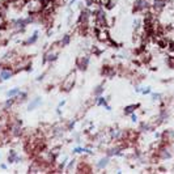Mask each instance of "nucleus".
Here are the masks:
<instances>
[{
	"label": "nucleus",
	"instance_id": "8",
	"mask_svg": "<svg viewBox=\"0 0 174 174\" xmlns=\"http://www.w3.org/2000/svg\"><path fill=\"white\" fill-rule=\"evenodd\" d=\"M14 72H16V71H13L10 67L9 68L8 67H4V68H2V70H0V77H2L3 80H9V79L14 75Z\"/></svg>",
	"mask_w": 174,
	"mask_h": 174
},
{
	"label": "nucleus",
	"instance_id": "31",
	"mask_svg": "<svg viewBox=\"0 0 174 174\" xmlns=\"http://www.w3.org/2000/svg\"><path fill=\"white\" fill-rule=\"evenodd\" d=\"M64 104H66V101H62V102H59V105H58V107H62Z\"/></svg>",
	"mask_w": 174,
	"mask_h": 174
},
{
	"label": "nucleus",
	"instance_id": "21",
	"mask_svg": "<svg viewBox=\"0 0 174 174\" xmlns=\"http://www.w3.org/2000/svg\"><path fill=\"white\" fill-rule=\"evenodd\" d=\"M14 102H16V97H9V100H7L4 102V109L5 110H9Z\"/></svg>",
	"mask_w": 174,
	"mask_h": 174
},
{
	"label": "nucleus",
	"instance_id": "12",
	"mask_svg": "<svg viewBox=\"0 0 174 174\" xmlns=\"http://www.w3.org/2000/svg\"><path fill=\"white\" fill-rule=\"evenodd\" d=\"M20 161H21V157H19L17 152L10 149L9 154H8V162H9V164H12V162H20Z\"/></svg>",
	"mask_w": 174,
	"mask_h": 174
},
{
	"label": "nucleus",
	"instance_id": "11",
	"mask_svg": "<svg viewBox=\"0 0 174 174\" xmlns=\"http://www.w3.org/2000/svg\"><path fill=\"white\" fill-rule=\"evenodd\" d=\"M58 59V52L56 51H54V50H50V51H47L46 54H45V58H43V62H55Z\"/></svg>",
	"mask_w": 174,
	"mask_h": 174
},
{
	"label": "nucleus",
	"instance_id": "2",
	"mask_svg": "<svg viewBox=\"0 0 174 174\" xmlns=\"http://www.w3.org/2000/svg\"><path fill=\"white\" fill-rule=\"evenodd\" d=\"M45 8V2L43 0H33L29 4V14H38Z\"/></svg>",
	"mask_w": 174,
	"mask_h": 174
},
{
	"label": "nucleus",
	"instance_id": "7",
	"mask_svg": "<svg viewBox=\"0 0 174 174\" xmlns=\"http://www.w3.org/2000/svg\"><path fill=\"white\" fill-rule=\"evenodd\" d=\"M161 140H162V144L174 143V131H172V130H166L165 132H162L161 134Z\"/></svg>",
	"mask_w": 174,
	"mask_h": 174
},
{
	"label": "nucleus",
	"instance_id": "13",
	"mask_svg": "<svg viewBox=\"0 0 174 174\" xmlns=\"http://www.w3.org/2000/svg\"><path fill=\"white\" fill-rule=\"evenodd\" d=\"M107 156L111 157V156H123L122 153V147H114V148H110L107 151Z\"/></svg>",
	"mask_w": 174,
	"mask_h": 174
},
{
	"label": "nucleus",
	"instance_id": "24",
	"mask_svg": "<svg viewBox=\"0 0 174 174\" xmlns=\"http://www.w3.org/2000/svg\"><path fill=\"white\" fill-rule=\"evenodd\" d=\"M161 97H162V94H160V93H153V94H152V100H153V101L161 100Z\"/></svg>",
	"mask_w": 174,
	"mask_h": 174
},
{
	"label": "nucleus",
	"instance_id": "6",
	"mask_svg": "<svg viewBox=\"0 0 174 174\" xmlns=\"http://www.w3.org/2000/svg\"><path fill=\"white\" fill-rule=\"evenodd\" d=\"M89 62H90V56L85 55V56H79L77 60H76V64H77V68L80 71H86V68L89 66Z\"/></svg>",
	"mask_w": 174,
	"mask_h": 174
},
{
	"label": "nucleus",
	"instance_id": "1",
	"mask_svg": "<svg viewBox=\"0 0 174 174\" xmlns=\"http://www.w3.org/2000/svg\"><path fill=\"white\" fill-rule=\"evenodd\" d=\"M75 81H76V72L72 71L71 74H68V76L66 79H64L63 81H62L60 84V89L63 90V92H70V90L74 88L75 85Z\"/></svg>",
	"mask_w": 174,
	"mask_h": 174
},
{
	"label": "nucleus",
	"instance_id": "20",
	"mask_svg": "<svg viewBox=\"0 0 174 174\" xmlns=\"http://www.w3.org/2000/svg\"><path fill=\"white\" fill-rule=\"evenodd\" d=\"M28 98V93L26 92H20L16 96V102H25Z\"/></svg>",
	"mask_w": 174,
	"mask_h": 174
},
{
	"label": "nucleus",
	"instance_id": "16",
	"mask_svg": "<svg viewBox=\"0 0 174 174\" xmlns=\"http://www.w3.org/2000/svg\"><path fill=\"white\" fill-rule=\"evenodd\" d=\"M109 161H110V157H109V156H106V157H102L98 162H97V168H98L100 170L105 169L109 165Z\"/></svg>",
	"mask_w": 174,
	"mask_h": 174
},
{
	"label": "nucleus",
	"instance_id": "26",
	"mask_svg": "<svg viewBox=\"0 0 174 174\" xmlns=\"http://www.w3.org/2000/svg\"><path fill=\"white\" fill-rule=\"evenodd\" d=\"M84 151H85L84 147H76L75 149H74L75 153H84Z\"/></svg>",
	"mask_w": 174,
	"mask_h": 174
},
{
	"label": "nucleus",
	"instance_id": "29",
	"mask_svg": "<svg viewBox=\"0 0 174 174\" xmlns=\"http://www.w3.org/2000/svg\"><path fill=\"white\" fill-rule=\"evenodd\" d=\"M151 92H152V89L149 88V86H148L147 89H141V93H143V94H149Z\"/></svg>",
	"mask_w": 174,
	"mask_h": 174
},
{
	"label": "nucleus",
	"instance_id": "14",
	"mask_svg": "<svg viewBox=\"0 0 174 174\" xmlns=\"http://www.w3.org/2000/svg\"><path fill=\"white\" fill-rule=\"evenodd\" d=\"M140 107V104H134V105H128V106L124 107V115H130L132 113H135L136 109Z\"/></svg>",
	"mask_w": 174,
	"mask_h": 174
},
{
	"label": "nucleus",
	"instance_id": "25",
	"mask_svg": "<svg viewBox=\"0 0 174 174\" xmlns=\"http://www.w3.org/2000/svg\"><path fill=\"white\" fill-rule=\"evenodd\" d=\"M75 164H76V160H72V161H70V164H68L67 169H66V172H71V169L75 166Z\"/></svg>",
	"mask_w": 174,
	"mask_h": 174
},
{
	"label": "nucleus",
	"instance_id": "17",
	"mask_svg": "<svg viewBox=\"0 0 174 174\" xmlns=\"http://www.w3.org/2000/svg\"><path fill=\"white\" fill-rule=\"evenodd\" d=\"M114 74H115V71H114L113 67H104L102 68V75L106 76V77H111Z\"/></svg>",
	"mask_w": 174,
	"mask_h": 174
},
{
	"label": "nucleus",
	"instance_id": "32",
	"mask_svg": "<svg viewBox=\"0 0 174 174\" xmlns=\"http://www.w3.org/2000/svg\"><path fill=\"white\" fill-rule=\"evenodd\" d=\"M0 168H2V169H7V165L5 164H2V165H0Z\"/></svg>",
	"mask_w": 174,
	"mask_h": 174
},
{
	"label": "nucleus",
	"instance_id": "10",
	"mask_svg": "<svg viewBox=\"0 0 174 174\" xmlns=\"http://www.w3.org/2000/svg\"><path fill=\"white\" fill-rule=\"evenodd\" d=\"M96 34H97V38H98L101 42H107L109 38H110V37H109V34H107V32L104 30V28L96 29Z\"/></svg>",
	"mask_w": 174,
	"mask_h": 174
},
{
	"label": "nucleus",
	"instance_id": "27",
	"mask_svg": "<svg viewBox=\"0 0 174 174\" xmlns=\"http://www.w3.org/2000/svg\"><path fill=\"white\" fill-rule=\"evenodd\" d=\"M96 3H98L101 5H109L110 4V0H96Z\"/></svg>",
	"mask_w": 174,
	"mask_h": 174
},
{
	"label": "nucleus",
	"instance_id": "30",
	"mask_svg": "<svg viewBox=\"0 0 174 174\" xmlns=\"http://www.w3.org/2000/svg\"><path fill=\"white\" fill-rule=\"evenodd\" d=\"M43 77H45V74L39 75V76H38V77H37V81H41V80H43Z\"/></svg>",
	"mask_w": 174,
	"mask_h": 174
},
{
	"label": "nucleus",
	"instance_id": "15",
	"mask_svg": "<svg viewBox=\"0 0 174 174\" xmlns=\"http://www.w3.org/2000/svg\"><path fill=\"white\" fill-rule=\"evenodd\" d=\"M37 39H38V30H34V33L32 37H29L26 41L24 42V46H29V45H33V43L37 42Z\"/></svg>",
	"mask_w": 174,
	"mask_h": 174
},
{
	"label": "nucleus",
	"instance_id": "9",
	"mask_svg": "<svg viewBox=\"0 0 174 174\" xmlns=\"http://www.w3.org/2000/svg\"><path fill=\"white\" fill-rule=\"evenodd\" d=\"M94 102H96L97 106H104L107 111H110V110H111L110 105L107 104V98H105L104 96H98V97H96V98H94Z\"/></svg>",
	"mask_w": 174,
	"mask_h": 174
},
{
	"label": "nucleus",
	"instance_id": "22",
	"mask_svg": "<svg viewBox=\"0 0 174 174\" xmlns=\"http://www.w3.org/2000/svg\"><path fill=\"white\" fill-rule=\"evenodd\" d=\"M104 90H105V88H104V84L98 85L96 89L93 90V96H94V97H98V96H101V94L104 93Z\"/></svg>",
	"mask_w": 174,
	"mask_h": 174
},
{
	"label": "nucleus",
	"instance_id": "4",
	"mask_svg": "<svg viewBox=\"0 0 174 174\" xmlns=\"http://www.w3.org/2000/svg\"><path fill=\"white\" fill-rule=\"evenodd\" d=\"M22 132V126H21V121H13L9 124V135L13 137H19Z\"/></svg>",
	"mask_w": 174,
	"mask_h": 174
},
{
	"label": "nucleus",
	"instance_id": "33",
	"mask_svg": "<svg viewBox=\"0 0 174 174\" xmlns=\"http://www.w3.org/2000/svg\"><path fill=\"white\" fill-rule=\"evenodd\" d=\"M75 3H76V0H71V2H70V4L72 5V4H75Z\"/></svg>",
	"mask_w": 174,
	"mask_h": 174
},
{
	"label": "nucleus",
	"instance_id": "28",
	"mask_svg": "<svg viewBox=\"0 0 174 174\" xmlns=\"http://www.w3.org/2000/svg\"><path fill=\"white\" fill-rule=\"evenodd\" d=\"M130 117H131V121L135 123V122H137V115L135 114V113H132V114H130Z\"/></svg>",
	"mask_w": 174,
	"mask_h": 174
},
{
	"label": "nucleus",
	"instance_id": "5",
	"mask_svg": "<svg viewBox=\"0 0 174 174\" xmlns=\"http://www.w3.org/2000/svg\"><path fill=\"white\" fill-rule=\"evenodd\" d=\"M166 3H168V0H153V2H152V7H151L152 10H153V13H156V14L161 13L162 10L165 9Z\"/></svg>",
	"mask_w": 174,
	"mask_h": 174
},
{
	"label": "nucleus",
	"instance_id": "18",
	"mask_svg": "<svg viewBox=\"0 0 174 174\" xmlns=\"http://www.w3.org/2000/svg\"><path fill=\"white\" fill-rule=\"evenodd\" d=\"M41 102H42V101H41V98H39V97H35V98H34L33 101H32L30 104H29V107H28V110H29V111L34 110V109L37 107V106H38V105L41 104Z\"/></svg>",
	"mask_w": 174,
	"mask_h": 174
},
{
	"label": "nucleus",
	"instance_id": "3",
	"mask_svg": "<svg viewBox=\"0 0 174 174\" xmlns=\"http://www.w3.org/2000/svg\"><path fill=\"white\" fill-rule=\"evenodd\" d=\"M152 7L151 0H136L134 5V12H147Z\"/></svg>",
	"mask_w": 174,
	"mask_h": 174
},
{
	"label": "nucleus",
	"instance_id": "19",
	"mask_svg": "<svg viewBox=\"0 0 174 174\" xmlns=\"http://www.w3.org/2000/svg\"><path fill=\"white\" fill-rule=\"evenodd\" d=\"M70 42H71V35L70 34H64L63 35V38L60 39V46L62 47H66V46H68L70 45Z\"/></svg>",
	"mask_w": 174,
	"mask_h": 174
},
{
	"label": "nucleus",
	"instance_id": "23",
	"mask_svg": "<svg viewBox=\"0 0 174 174\" xmlns=\"http://www.w3.org/2000/svg\"><path fill=\"white\" fill-rule=\"evenodd\" d=\"M20 92H21L20 88H13V89H10V90L7 92V96H8V97H16Z\"/></svg>",
	"mask_w": 174,
	"mask_h": 174
}]
</instances>
